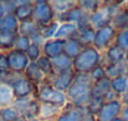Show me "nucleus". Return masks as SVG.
Listing matches in <instances>:
<instances>
[{"label": "nucleus", "instance_id": "f257e3e1", "mask_svg": "<svg viewBox=\"0 0 128 121\" xmlns=\"http://www.w3.org/2000/svg\"><path fill=\"white\" fill-rule=\"evenodd\" d=\"M93 81L88 74H76V79L66 91L68 102L77 107H86L92 96Z\"/></svg>", "mask_w": 128, "mask_h": 121}, {"label": "nucleus", "instance_id": "f03ea898", "mask_svg": "<svg viewBox=\"0 0 128 121\" xmlns=\"http://www.w3.org/2000/svg\"><path fill=\"white\" fill-rule=\"evenodd\" d=\"M100 64H102V52L94 46H85L78 56L72 60V68L76 74H90Z\"/></svg>", "mask_w": 128, "mask_h": 121}, {"label": "nucleus", "instance_id": "7ed1b4c3", "mask_svg": "<svg viewBox=\"0 0 128 121\" xmlns=\"http://www.w3.org/2000/svg\"><path fill=\"white\" fill-rule=\"evenodd\" d=\"M126 1H103V4L90 15L91 26L97 30L103 26L111 25L114 14L124 5Z\"/></svg>", "mask_w": 128, "mask_h": 121}, {"label": "nucleus", "instance_id": "20e7f679", "mask_svg": "<svg viewBox=\"0 0 128 121\" xmlns=\"http://www.w3.org/2000/svg\"><path fill=\"white\" fill-rule=\"evenodd\" d=\"M35 99L41 104H50V105L57 106L60 109H64L68 104V99L66 96V92L56 90L50 84L48 80H46L36 87Z\"/></svg>", "mask_w": 128, "mask_h": 121}, {"label": "nucleus", "instance_id": "39448f33", "mask_svg": "<svg viewBox=\"0 0 128 121\" xmlns=\"http://www.w3.org/2000/svg\"><path fill=\"white\" fill-rule=\"evenodd\" d=\"M32 20L42 29L56 20V14L50 1L47 0H35L34 1V14Z\"/></svg>", "mask_w": 128, "mask_h": 121}, {"label": "nucleus", "instance_id": "423d86ee", "mask_svg": "<svg viewBox=\"0 0 128 121\" xmlns=\"http://www.w3.org/2000/svg\"><path fill=\"white\" fill-rule=\"evenodd\" d=\"M8 85L11 87L15 100L35 96L36 87H38L31 81L28 80L24 75H15Z\"/></svg>", "mask_w": 128, "mask_h": 121}, {"label": "nucleus", "instance_id": "0eeeda50", "mask_svg": "<svg viewBox=\"0 0 128 121\" xmlns=\"http://www.w3.org/2000/svg\"><path fill=\"white\" fill-rule=\"evenodd\" d=\"M6 57H8V64H9V70L12 74L16 75H24L26 68L30 64V60L28 57V55L22 51H19L16 49H12L10 51L6 52Z\"/></svg>", "mask_w": 128, "mask_h": 121}, {"label": "nucleus", "instance_id": "6e6552de", "mask_svg": "<svg viewBox=\"0 0 128 121\" xmlns=\"http://www.w3.org/2000/svg\"><path fill=\"white\" fill-rule=\"evenodd\" d=\"M116 34H117V30L112 25H107V26H103L101 29H97L96 35H94L93 46L101 52L106 51L111 45L114 44Z\"/></svg>", "mask_w": 128, "mask_h": 121}, {"label": "nucleus", "instance_id": "1a4fd4ad", "mask_svg": "<svg viewBox=\"0 0 128 121\" xmlns=\"http://www.w3.org/2000/svg\"><path fill=\"white\" fill-rule=\"evenodd\" d=\"M123 110V105L120 100H114L111 102H104L102 110L96 116L97 121H113L114 119L120 117Z\"/></svg>", "mask_w": 128, "mask_h": 121}, {"label": "nucleus", "instance_id": "9d476101", "mask_svg": "<svg viewBox=\"0 0 128 121\" xmlns=\"http://www.w3.org/2000/svg\"><path fill=\"white\" fill-rule=\"evenodd\" d=\"M76 79V73L72 70H68V71H65V73H60V74H55L51 79H50V84L58 91H62V92H66L70 86L72 85V82Z\"/></svg>", "mask_w": 128, "mask_h": 121}, {"label": "nucleus", "instance_id": "9b49d317", "mask_svg": "<svg viewBox=\"0 0 128 121\" xmlns=\"http://www.w3.org/2000/svg\"><path fill=\"white\" fill-rule=\"evenodd\" d=\"M88 14H86L85 11L82 10V8L76 4L75 6H72L71 9H68L66 13L61 14V15H57L56 16V21L57 23H72V24H78L81 23Z\"/></svg>", "mask_w": 128, "mask_h": 121}, {"label": "nucleus", "instance_id": "f8f14e48", "mask_svg": "<svg viewBox=\"0 0 128 121\" xmlns=\"http://www.w3.org/2000/svg\"><path fill=\"white\" fill-rule=\"evenodd\" d=\"M124 56H126V51H123L121 47L113 44L106 51L102 52V64L103 65L122 64L124 63Z\"/></svg>", "mask_w": 128, "mask_h": 121}, {"label": "nucleus", "instance_id": "ddd939ff", "mask_svg": "<svg viewBox=\"0 0 128 121\" xmlns=\"http://www.w3.org/2000/svg\"><path fill=\"white\" fill-rule=\"evenodd\" d=\"M85 107H77L68 102L56 117L55 121H82Z\"/></svg>", "mask_w": 128, "mask_h": 121}, {"label": "nucleus", "instance_id": "4468645a", "mask_svg": "<svg viewBox=\"0 0 128 121\" xmlns=\"http://www.w3.org/2000/svg\"><path fill=\"white\" fill-rule=\"evenodd\" d=\"M65 44H66V40H61V39H56V38L46 40L42 46V55L50 57V59H54V57L64 54Z\"/></svg>", "mask_w": 128, "mask_h": 121}, {"label": "nucleus", "instance_id": "2eb2a0df", "mask_svg": "<svg viewBox=\"0 0 128 121\" xmlns=\"http://www.w3.org/2000/svg\"><path fill=\"white\" fill-rule=\"evenodd\" d=\"M12 14L19 20V23L31 20L32 14H34V1H31V0H18V6H16V9Z\"/></svg>", "mask_w": 128, "mask_h": 121}, {"label": "nucleus", "instance_id": "dca6fc26", "mask_svg": "<svg viewBox=\"0 0 128 121\" xmlns=\"http://www.w3.org/2000/svg\"><path fill=\"white\" fill-rule=\"evenodd\" d=\"M24 76L29 81H31L34 85H36V86L41 85L42 82H45V81L47 80L46 76L42 74V71L39 69L38 64L36 63H31V61H30L29 66L26 68V70L24 73Z\"/></svg>", "mask_w": 128, "mask_h": 121}, {"label": "nucleus", "instance_id": "f3484780", "mask_svg": "<svg viewBox=\"0 0 128 121\" xmlns=\"http://www.w3.org/2000/svg\"><path fill=\"white\" fill-rule=\"evenodd\" d=\"M78 35V29L76 24L72 23H61L58 25L57 33H56V39L61 40H68L71 38H76Z\"/></svg>", "mask_w": 128, "mask_h": 121}, {"label": "nucleus", "instance_id": "a211bd4d", "mask_svg": "<svg viewBox=\"0 0 128 121\" xmlns=\"http://www.w3.org/2000/svg\"><path fill=\"white\" fill-rule=\"evenodd\" d=\"M19 20L14 14H5V16L0 20V33H12L19 34Z\"/></svg>", "mask_w": 128, "mask_h": 121}, {"label": "nucleus", "instance_id": "6ab92c4d", "mask_svg": "<svg viewBox=\"0 0 128 121\" xmlns=\"http://www.w3.org/2000/svg\"><path fill=\"white\" fill-rule=\"evenodd\" d=\"M84 44L78 40V38H71L68 40H66L65 44V50H64V54L66 56H68L71 60H74L76 56H78V54L84 50Z\"/></svg>", "mask_w": 128, "mask_h": 121}, {"label": "nucleus", "instance_id": "aec40b11", "mask_svg": "<svg viewBox=\"0 0 128 121\" xmlns=\"http://www.w3.org/2000/svg\"><path fill=\"white\" fill-rule=\"evenodd\" d=\"M52 60V65H54V71L55 74H60V73H65V71H68V70H72V60L66 56L65 54H61Z\"/></svg>", "mask_w": 128, "mask_h": 121}, {"label": "nucleus", "instance_id": "412c9836", "mask_svg": "<svg viewBox=\"0 0 128 121\" xmlns=\"http://www.w3.org/2000/svg\"><path fill=\"white\" fill-rule=\"evenodd\" d=\"M127 20H128V8L126 6V3H124V5L114 14L111 25L117 31L122 30V29H127Z\"/></svg>", "mask_w": 128, "mask_h": 121}, {"label": "nucleus", "instance_id": "4be33fe9", "mask_svg": "<svg viewBox=\"0 0 128 121\" xmlns=\"http://www.w3.org/2000/svg\"><path fill=\"white\" fill-rule=\"evenodd\" d=\"M62 109L50 105V104H41L40 102V111H39V120H56L60 115Z\"/></svg>", "mask_w": 128, "mask_h": 121}, {"label": "nucleus", "instance_id": "5701e85b", "mask_svg": "<svg viewBox=\"0 0 128 121\" xmlns=\"http://www.w3.org/2000/svg\"><path fill=\"white\" fill-rule=\"evenodd\" d=\"M41 31V28L31 19V20H26V21H21L19 25V34L28 36V38H32L34 35L39 34Z\"/></svg>", "mask_w": 128, "mask_h": 121}, {"label": "nucleus", "instance_id": "b1692460", "mask_svg": "<svg viewBox=\"0 0 128 121\" xmlns=\"http://www.w3.org/2000/svg\"><path fill=\"white\" fill-rule=\"evenodd\" d=\"M14 100H15V97H14L11 87L8 84L0 82V110L4 107L11 106Z\"/></svg>", "mask_w": 128, "mask_h": 121}, {"label": "nucleus", "instance_id": "393cba45", "mask_svg": "<svg viewBox=\"0 0 128 121\" xmlns=\"http://www.w3.org/2000/svg\"><path fill=\"white\" fill-rule=\"evenodd\" d=\"M111 90L121 99L122 96L126 95L127 91V78L126 75L117 76L114 79H111Z\"/></svg>", "mask_w": 128, "mask_h": 121}, {"label": "nucleus", "instance_id": "a878e982", "mask_svg": "<svg viewBox=\"0 0 128 121\" xmlns=\"http://www.w3.org/2000/svg\"><path fill=\"white\" fill-rule=\"evenodd\" d=\"M18 34L12 33H0V51L8 52L15 47V41Z\"/></svg>", "mask_w": 128, "mask_h": 121}, {"label": "nucleus", "instance_id": "bb28decb", "mask_svg": "<svg viewBox=\"0 0 128 121\" xmlns=\"http://www.w3.org/2000/svg\"><path fill=\"white\" fill-rule=\"evenodd\" d=\"M104 69H106V76L108 79H114L117 76L126 75L128 73V66L126 63L114 64V65H104Z\"/></svg>", "mask_w": 128, "mask_h": 121}, {"label": "nucleus", "instance_id": "cd10ccee", "mask_svg": "<svg viewBox=\"0 0 128 121\" xmlns=\"http://www.w3.org/2000/svg\"><path fill=\"white\" fill-rule=\"evenodd\" d=\"M39 69L42 71V74L46 76L47 80H50L54 75H55V71H54V65H52V60L47 56H41L38 61H36Z\"/></svg>", "mask_w": 128, "mask_h": 121}, {"label": "nucleus", "instance_id": "c85d7f7f", "mask_svg": "<svg viewBox=\"0 0 128 121\" xmlns=\"http://www.w3.org/2000/svg\"><path fill=\"white\" fill-rule=\"evenodd\" d=\"M50 3L54 8L56 16L66 13L68 9H71L72 6H75L77 4V1H75V0H51Z\"/></svg>", "mask_w": 128, "mask_h": 121}, {"label": "nucleus", "instance_id": "c756f323", "mask_svg": "<svg viewBox=\"0 0 128 121\" xmlns=\"http://www.w3.org/2000/svg\"><path fill=\"white\" fill-rule=\"evenodd\" d=\"M108 90H111V79L104 78L92 85V96H103Z\"/></svg>", "mask_w": 128, "mask_h": 121}, {"label": "nucleus", "instance_id": "7c9ffc66", "mask_svg": "<svg viewBox=\"0 0 128 121\" xmlns=\"http://www.w3.org/2000/svg\"><path fill=\"white\" fill-rule=\"evenodd\" d=\"M103 105H104L103 96H91V99H90L88 104L86 105V110H87L90 114H92V115L97 116V115H98V112L102 110Z\"/></svg>", "mask_w": 128, "mask_h": 121}, {"label": "nucleus", "instance_id": "2f4dec72", "mask_svg": "<svg viewBox=\"0 0 128 121\" xmlns=\"http://www.w3.org/2000/svg\"><path fill=\"white\" fill-rule=\"evenodd\" d=\"M94 35H96V30L90 26L85 30L78 31V40L84 44V46H93V41H94Z\"/></svg>", "mask_w": 128, "mask_h": 121}, {"label": "nucleus", "instance_id": "473e14b6", "mask_svg": "<svg viewBox=\"0 0 128 121\" xmlns=\"http://www.w3.org/2000/svg\"><path fill=\"white\" fill-rule=\"evenodd\" d=\"M77 4L82 8V10L86 14L91 15L103 4V1H101V0H80V1H77Z\"/></svg>", "mask_w": 128, "mask_h": 121}, {"label": "nucleus", "instance_id": "72a5a7b5", "mask_svg": "<svg viewBox=\"0 0 128 121\" xmlns=\"http://www.w3.org/2000/svg\"><path fill=\"white\" fill-rule=\"evenodd\" d=\"M20 116H21L20 112L12 105L0 110V117H1V120L4 121H16Z\"/></svg>", "mask_w": 128, "mask_h": 121}, {"label": "nucleus", "instance_id": "f704fd0d", "mask_svg": "<svg viewBox=\"0 0 128 121\" xmlns=\"http://www.w3.org/2000/svg\"><path fill=\"white\" fill-rule=\"evenodd\" d=\"M114 45L121 47L123 51L128 50V29H122L118 30L116 34V39H114Z\"/></svg>", "mask_w": 128, "mask_h": 121}, {"label": "nucleus", "instance_id": "c9c22d12", "mask_svg": "<svg viewBox=\"0 0 128 121\" xmlns=\"http://www.w3.org/2000/svg\"><path fill=\"white\" fill-rule=\"evenodd\" d=\"M31 44H32V42H31V39H30V38L18 34V38H16V41H15V47H14V49H16V50L22 51V52L26 54L28 50L30 49Z\"/></svg>", "mask_w": 128, "mask_h": 121}, {"label": "nucleus", "instance_id": "e433bc0d", "mask_svg": "<svg viewBox=\"0 0 128 121\" xmlns=\"http://www.w3.org/2000/svg\"><path fill=\"white\" fill-rule=\"evenodd\" d=\"M58 25L60 23H57L56 20L51 24H48L47 26H45L41 29V35L44 36L45 40H50V39H54L56 36V33H57V29H58Z\"/></svg>", "mask_w": 128, "mask_h": 121}, {"label": "nucleus", "instance_id": "4c0bfd02", "mask_svg": "<svg viewBox=\"0 0 128 121\" xmlns=\"http://www.w3.org/2000/svg\"><path fill=\"white\" fill-rule=\"evenodd\" d=\"M26 55H28V57H29V60L31 63H36L42 56V47L36 45V44H31V46L28 50Z\"/></svg>", "mask_w": 128, "mask_h": 121}, {"label": "nucleus", "instance_id": "58836bf2", "mask_svg": "<svg viewBox=\"0 0 128 121\" xmlns=\"http://www.w3.org/2000/svg\"><path fill=\"white\" fill-rule=\"evenodd\" d=\"M88 75L91 76V79H92L93 82L100 81V80H102V79H104V78H107V76H106V69H104V65H103V64H100V65L96 66V68H94Z\"/></svg>", "mask_w": 128, "mask_h": 121}, {"label": "nucleus", "instance_id": "ea45409f", "mask_svg": "<svg viewBox=\"0 0 128 121\" xmlns=\"http://www.w3.org/2000/svg\"><path fill=\"white\" fill-rule=\"evenodd\" d=\"M9 64H8V57H6V52L0 51V76L5 75L6 73H9Z\"/></svg>", "mask_w": 128, "mask_h": 121}, {"label": "nucleus", "instance_id": "a19ab883", "mask_svg": "<svg viewBox=\"0 0 128 121\" xmlns=\"http://www.w3.org/2000/svg\"><path fill=\"white\" fill-rule=\"evenodd\" d=\"M6 14H12L18 6V0H1Z\"/></svg>", "mask_w": 128, "mask_h": 121}, {"label": "nucleus", "instance_id": "79ce46f5", "mask_svg": "<svg viewBox=\"0 0 128 121\" xmlns=\"http://www.w3.org/2000/svg\"><path fill=\"white\" fill-rule=\"evenodd\" d=\"M103 100H104V102H111V101H114V100H120V97H118L112 90H108V91L103 95Z\"/></svg>", "mask_w": 128, "mask_h": 121}, {"label": "nucleus", "instance_id": "37998d69", "mask_svg": "<svg viewBox=\"0 0 128 121\" xmlns=\"http://www.w3.org/2000/svg\"><path fill=\"white\" fill-rule=\"evenodd\" d=\"M82 121H97V117L92 114H90L85 107V111H84V116H82Z\"/></svg>", "mask_w": 128, "mask_h": 121}, {"label": "nucleus", "instance_id": "c03bdc74", "mask_svg": "<svg viewBox=\"0 0 128 121\" xmlns=\"http://www.w3.org/2000/svg\"><path fill=\"white\" fill-rule=\"evenodd\" d=\"M121 102H122L124 109H128V95H124V96L121 97Z\"/></svg>", "mask_w": 128, "mask_h": 121}, {"label": "nucleus", "instance_id": "a18cd8bd", "mask_svg": "<svg viewBox=\"0 0 128 121\" xmlns=\"http://www.w3.org/2000/svg\"><path fill=\"white\" fill-rule=\"evenodd\" d=\"M121 117H122L124 121H128V109H124V107H123L122 114H121Z\"/></svg>", "mask_w": 128, "mask_h": 121}, {"label": "nucleus", "instance_id": "49530a36", "mask_svg": "<svg viewBox=\"0 0 128 121\" xmlns=\"http://www.w3.org/2000/svg\"><path fill=\"white\" fill-rule=\"evenodd\" d=\"M5 14H6V11H5V9H4V5H2V1H0V20L5 16Z\"/></svg>", "mask_w": 128, "mask_h": 121}, {"label": "nucleus", "instance_id": "de8ad7c7", "mask_svg": "<svg viewBox=\"0 0 128 121\" xmlns=\"http://www.w3.org/2000/svg\"><path fill=\"white\" fill-rule=\"evenodd\" d=\"M16 121H29V119L21 115V116H20V117H19V119H18V120H16Z\"/></svg>", "mask_w": 128, "mask_h": 121}, {"label": "nucleus", "instance_id": "09e8293b", "mask_svg": "<svg viewBox=\"0 0 128 121\" xmlns=\"http://www.w3.org/2000/svg\"><path fill=\"white\" fill-rule=\"evenodd\" d=\"M124 63L127 64V66H128V50L126 51V56H124Z\"/></svg>", "mask_w": 128, "mask_h": 121}, {"label": "nucleus", "instance_id": "8fccbe9b", "mask_svg": "<svg viewBox=\"0 0 128 121\" xmlns=\"http://www.w3.org/2000/svg\"><path fill=\"white\" fill-rule=\"evenodd\" d=\"M126 78H127V91H126V95H128V73L126 74Z\"/></svg>", "mask_w": 128, "mask_h": 121}, {"label": "nucleus", "instance_id": "3c124183", "mask_svg": "<svg viewBox=\"0 0 128 121\" xmlns=\"http://www.w3.org/2000/svg\"><path fill=\"white\" fill-rule=\"evenodd\" d=\"M113 121H124V120H123V119H122V117L120 116V117H117V119H114V120H113Z\"/></svg>", "mask_w": 128, "mask_h": 121}, {"label": "nucleus", "instance_id": "603ef678", "mask_svg": "<svg viewBox=\"0 0 128 121\" xmlns=\"http://www.w3.org/2000/svg\"><path fill=\"white\" fill-rule=\"evenodd\" d=\"M39 121H55V120H39Z\"/></svg>", "mask_w": 128, "mask_h": 121}, {"label": "nucleus", "instance_id": "864d4df0", "mask_svg": "<svg viewBox=\"0 0 128 121\" xmlns=\"http://www.w3.org/2000/svg\"><path fill=\"white\" fill-rule=\"evenodd\" d=\"M126 6H127V8H128V1H126Z\"/></svg>", "mask_w": 128, "mask_h": 121}, {"label": "nucleus", "instance_id": "5fc2aeb1", "mask_svg": "<svg viewBox=\"0 0 128 121\" xmlns=\"http://www.w3.org/2000/svg\"><path fill=\"white\" fill-rule=\"evenodd\" d=\"M127 29H128V20H127Z\"/></svg>", "mask_w": 128, "mask_h": 121}, {"label": "nucleus", "instance_id": "6e6d98bb", "mask_svg": "<svg viewBox=\"0 0 128 121\" xmlns=\"http://www.w3.org/2000/svg\"><path fill=\"white\" fill-rule=\"evenodd\" d=\"M0 121H4V120H1V117H0Z\"/></svg>", "mask_w": 128, "mask_h": 121}]
</instances>
